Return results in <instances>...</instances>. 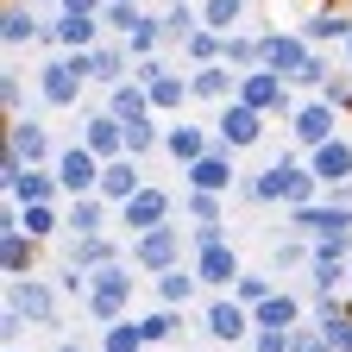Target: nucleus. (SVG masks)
<instances>
[{
    "label": "nucleus",
    "instance_id": "1",
    "mask_svg": "<svg viewBox=\"0 0 352 352\" xmlns=\"http://www.w3.org/2000/svg\"><path fill=\"white\" fill-rule=\"evenodd\" d=\"M189 258L195 252H189V227H183V220H170V227L132 239V271H139V277H164V271H176V264H189Z\"/></svg>",
    "mask_w": 352,
    "mask_h": 352
},
{
    "label": "nucleus",
    "instance_id": "2",
    "mask_svg": "<svg viewBox=\"0 0 352 352\" xmlns=\"http://www.w3.org/2000/svg\"><path fill=\"white\" fill-rule=\"evenodd\" d=\"M132 289H139V283H132V258L126 264H107V271H95V283H88V315H95L101 327H113V321H126L132 315Z\"/></svg>",
    "mask_w": 352,
    "mask_h": 352
},
{
    "label": "nucleus",
    "instance_id": "3",
    "mask_svg": "<svg viewBox=\"0 0 352 352\" xmlns=\"http://www.w3.org/2000/svg\"><path fill=\"white\" fill-rule=\"evenodd\" d=\"M201 333H208L214 346H252V340H258V321H252L245 302H233V296H208V308H201Z\"/></svg>",
    "mask_w": 352,
    "mask_h": 352
},
{
    "label": "nucleus",
    "instance_id": "4",
    "mask_svg": "<svg viewBox=\"0 0 352 352\" xmlns=\"http://www.w3.org/2000/svg\"><path fill=\"white\" fill-rule=\"evenodd\" d=\"M101 176H107V164L88 151L82 139H69V145L57 151V183H63V201H88V195H101Z\"/></svg>",
    "mask_w": 352,
    "mask_h": 352
},
{
    "label": "nucleus",
    "instance_id": "5",
    "mask_svg": "<svg viewBox=\"0 0 352 352\" xmlns=\"http://www.w3.org/2000/svg\"><path fill=\"white\" fill-rule=\"evenodd\" d=\"M239 183H245V176H239V157L233 151H208L195 170H183V195H214V201H227V195H239Z\"/></svg>",
    "mask_w": 352,
    "mask_h": 352
},
{
    "label": "nucleus",
    "instance_id": "6",
    "mask_svg": "<svg viewBox=\"0 0 352 352\" xmlns=\"http://www.w3.org/2000/svg\"><path fill=\"white\" fill-rule=\"evenodd\" d=\"M340 139V113L315 95V101H302L296 113H289V145H296V157H315L321 145H333Z\"/></svg>",
    "mask_w": 352,
    "mask_h": 352
},
{
    "label": "nucleus",
    "instance_id": "7",
    "mask_svg": "<svg viewBox=\"0 0 352 352\" xmlns=\"http://www.w3.org/2000/svg\"><path fill=\"white\" fill-rule=\"evenodd\" d=\"M176 201H183V195H170V189H157V183L139 189V195L120 208V233H126V239H145V233L170 227V220H176Z\"/></svg>",
    "mask_w": 352,
    "mask_h": 352
},
{
    "label": "nucleus",
    "instance_id": "8",
    "mask_svg": "<svg viewBox=\"0 0 352 352\" xmlns=\"http://www.w3.org/2000/svg\"><path fill=\"white\" fill-rule=\"evenodd\" d=\"M7 302L19 308L32 327H57V321H63V296H57L51 277H13V283H7Z\"/></svg>",
    "mask_w": 352,
    "mask_h": 352
},
{
    "label": "nucleus",
    "instance_id": "9",
    "mask_svg": "<svg viewBox=\"0 0 352 352\" xmlns=\"http://www.w3.org/2000/svg\"><path fill=\"white\" fill-rule=\"evenodd\" d=\"M57 139H51V126H44L38 113H25V120H13L7 126V157L13 164H25V170H44V164H57Z\"/></svg>",
    "mask_w": 352,
    "mask_h": 352
},
{
    "label": "nucleus",
    "instance_id": "10",
    "mask_svg": "<svg viewBox=\"0 0 352 352\" xmlns=\"http://www.w3.org/2000/svg\"><path fill=\"white\" fill-rule=\"evenodd\" d=\"M308 63H315V44H308L296 25H289V32H283V25H264V69H277V76L296 88V76H302Z\"/></svg>",
    "mask_w": 352,
    "mask_h": 352
},
{
    "label": "nucleus",
    "instance_id": "11",
    "mask_svg": "<svg viewBox=\"0 0 352 352\" xmlns=\"http://www.w3.org/2000/svg\"><path fill=\"white\" fill-rule=\"evenodd\" d=\"M264 126H271L264 113H252L245 101H233V107H220V113H214V139H220V151L245 157V151H252V145L264 139Z\"/></svg>",
    "mask_w": 352,
    "mask_h": 352
},
{
    "label": "nucleus",
    "instance_id": "12",
    "mask_svg": "<svg viewBox=\"0 0 352 352\" xmlns=\"http://www.w3.org/2000/svg\"><path fill=\"white\" fill-rule=\"evenodd\" d=\"M214 145H220L214 126H195V120H170V126H164V157H170L176 170H195Z\"/></svg>",
    "mask_w": 352,
    "mask_h": 352
},
{
    "label": "nucleus",
    "instance_id": "13",
    "mask_svg": "<svg viewBox=\"0 0 352 352\" xmlns=\"http://www.w3.org/2000/svg\"><path fill=\"white\" fill-rule=\"evenodd\" d=\"M63 264H82L88 277L95 271H107V264H126V239L120 233H88V239H63Z\"/></svg>",
    "mask_w": 352,
    "mask_h": 352
},
{
    "label": "nucleus",
    "instance_id": "14",
    "mask_svg": "<svg viewBox=\"0 0 352 352\" xmlns=\"http://www.w3.org/2000/svg\"><path fill=\"white\" fill-rule=\"evenodd\" d=\"M296 32H302L308 44H315V51H333V44L346 51V44H352V13H346V7H333V0H327V7H308Z\"/></svg>",
    "mask_w": 352,
    "mask_h": 352
},
{
    "label": "nucleus",
    "instance_id": "15",
    "mask_svg": "<svg viewBox=\"0 0 352 352\" xmlns=\"http://www.w3.org/2000/svg\"><path fill=\"white\" fill-rule=\"evenodd\" d=\"M189 264H195L201 289H214V296H233V289H239V277H245V264H239V245H214V252H195Z\"/></svg>",
    "mask_w": 352,
    "mask_h": 352
},
{
    "label": "nucleus",
    "instance_id": "16",
    "mask_svg": "<svg viewBox=\"0 0 352 352\" xmlns=\"http://www.w3.org/2000/svg\"><path fill=\"white\" fill-rule=\"evenodd\" d=\"M38 107H57V113H69V107H82V82L69 76V63L51 51L38 63Z\"/></svg>",
    "mask_w": 352,
    "mask_h": 352
},
{
    "label": "nucleus",
    "instance_id": "17",
    "mask_svg": "<svg viewBox=\"0 0 352 352\" xmlns=\"http://www.w3.org/2000/svg\"><path fill=\"white\" fill-rule=\"evenodd\" d=\"M82 145L95 151L101 164H120V157H126V126H120L107 107H82Z\"/></svg>",
    "mask_w": 352,
    "mask_h": 352
},
{
    "label": "nucleus",
    "instance_id": "18",
    "mask_svg": "<svg viewBox=\"0 0 352 352\" xmlns=\"http://www.w3.org/2000/svg\"><path fill=\"white\" fill-rule=\"evenodd\" d=\"M101 44H107V25H101V19H76V13H57V19H51V51H57V57L101 51Z\"/></svg>",
    "mask_w": 352,
    "mask_h": 352
},
{
    "label": "nucleus",
    "instance_id": "19",
    "mask_svg": "<svg viewBox=\"0 0 352 352\" xmlns=\"http://www.w3.org/2000/svg\"><path fill=\"white\" fill-rule=\"evenodd\" d=\"M0 44H7V51H25V44H51V25H44V13H32L25 0H7V13H0Z\"/></svg>",
    "mask_w": 352,
    "mask_h": 352
},
{
    "label": "nucleus",
    "instance_id": "20",
    "mask_svg": "<svg viewBox=\"0 0 352 352\" xmlns=\"http://www.w3.org/2000/svg\"><path fill=\"white\" fill-rule=\"evenodd\" d=\"M195 296H201V277H195V264H176V271H164V277H151V308H195Z\"/></svg>",
    "mask_w": 352,
    "mask_h": 352
},
{
    "label": "nucleus",
    "instance_id": "21",
    "mask_svg": "<svg viewBox=\"0 0 352 352\" xmlns=\"http://www.w3.org/2000/svg\"><path fill=\"white\" fill-rule=\"evenodd\" d=\"M302 315H308V308H302V296H296V289H277L264 308H252L258 333H296V327H302Z\"/></svg>",
    "mask_w": 352,
    "mask_h": 352
},
{
    "label": "nucleus",
    "instance_id": "22",
    "mask_svg": "<svg viewBox=\"0 0 352 352\" xmlns=\"http://www.w3.org/2000/svg\"><path fill=\"white\" fill-rule=\"evenodd\" d=\"M139 189H151L145 183V170H139V157H120V164H107V176H101V201L120 214L132 195H139Z\"/></svg>",
    "mask_w": 352,
    "mask_h": 352
},
{
    "label": "nucleus",
    "instance_id": "23",
    "mask_svg": "<svg viewBox=\"0 0 352 352\" xmlns=\"http://www.w3.org/2000/svg\"><path fill=\"white\" fill-rule=\"evenodd\" d=\"M308 170L321 176V189H340V183H352V139H333V145H321L315 157H308Z\"/></svg>",
    "mask_w": 352,
    "mask_h": 352
},
{
    "label": "nucleus",
    "instance_id": "24",
    "mask_svg": "<svg viewBox=\"0 0 352 352\" xmlns=\"http://www.w3.org/2000/svg\"><path fill=\"white\" fill-rule=\"evenodd\" d=\"M0 271L13 277H38V239L32 233H0Z\"/></svg>",
    "mask_w": 352,
    "mask_h": 352
},
{
    "label": "nucleus",
    "instance_id": "25",
    "mask_svg": "<svg viewBox=\"0 0 352 352\" xmlns=\"http://www.w3.org/2000/svg\"><path fill=\"white\" fill-rule=\"evenodd\" d=\"M63 214H69V233H76V239H88V233H113V220H120V214H113L101 195H88V201H69Z\"/></svg>",
    "mask_w": 352,
    "mask_h": 352
},
{
    "label": "nucleus",
    "instance_id": "26",
    "mask_svg": "<svg viewBox=\"0 0 352 352\" xmlns=\"http://www.w3.org/2000/svg\"><path fill=\"white\" fill-rule=\"evenodd\" d=\"M245 13H252V0H201V25L220 32V38L245 32Z\"/></svg>",
    "mask_w": 352,
    "mask_h": 352
},
{
    "label": "nucleus",
    "instance_id": "27",
    "mask_svg": "<svg viewBox=\"0 0 352 352\" xmlns=\"http://www.w3.org/2000/svg\"><path fill=\"white\" fill-rule=\"evenodd\" d=\"M120 126H132V120H145L151 113V95H145V88L139 82H120V88H107V101H101Z\"/></svg>",
    "mask_w": 352,
    "mask_h": 352
},
{
    "label": "nucleus",
    "instance_id": "28",
    "mask_svg": "<svg viewBox=\"0 0 352 352\" xmlns=\"http://www.w3.org/2000/svg\"><path fill=\"white\" fill-rule=\"evenodd\" d=\"M195 32H201V7H195V0H170V7H164V38L183 51Z\"/></svg>",
    "mask_w": 352,
    "mask_h": 352
},
{
    "label": "nucleus",
    "instance_id": "29",
    "mask_svg": "<svg viewBox=\"0 0 352 352\" xmlns=\"http://www.w3.org/2000/svg\"><path fill=\"white\" fill-rule=\"evenodd\" d=\"M302 264H315V245H308V239H296V233L271 239V277H283V271H302Z\"/></svg>",
    "mask_w": 352,
    "mask_h": 352
},
{
    "label": "nucleus",
    "instance_id": "30",
    "mask_svg": "<svg viewBox=\"0 0 352 352\" xmlns=\"http://www.w3.org/2000/svg\"><path fill=\"white\" fill-rule=\"evenodd\" d=\"M95 352H151V346H145V327H139V315H126V321L101 327V346H95Z\"/></svg>",
    "mask_w": 352,
    "mask_h": 352
},
{
    "label": "nucleus",
    "instance_id": "31",
    "mask_svg": "<svg viewBox=\"0 0 352 352\" xmlns=\"http://www.w3.org/2000/svg\"><path fill=\"white\" fill-rule=\"evenodd\" d=\"M176 214H183V227H227V201H214V195H183Z\"/></svg>",
    "mask_w": 352,
    "mask_h": 352
},
{
    "label": "nucleus",
    "instance_id": "32",
    "mask_svg": "<svg viewBox=\"0 0 352 352\" xmlns=\"http://www.w3.org/2000/svg\"><path fill=\"white\" fill-rule=\"evenodd\" d=\"M139 327H145V346H170L176 333H183V308H145Z\"/></svg>",
    "mask_w": 352,
    "mask_h": 352
},
{
    "label": "nucleus",
    "instance_id": "33",
    "mask_svg": "<svg viewBox=\"0 0 352 352\" xmlns=\"http://www.w3.org/2000/svg\"><path fill=\"white\" fill-rule=\"evenodd\" d=\"M151 151H164V126H157V113H145V120L126 126V157H151Z\"/></svg>",
    "mask_w": 352,
    "mask_h": 352
},
{
    "label": "nucleus",
    "instance_id": "34",
    "mask_svg": "<svg viewBox=\"0 0 352 352\" xmlns=\"http://www.w3.org/2000/svg\"><path fill=\"white\" fill-rule=\"evenodd\" d=\"M277 289H283V283H277L271 271H245V277H239V289H233V302H245V308H264Z\"/></svg>",
    "mask_w": 352,
    "mask_h": 352
},
{
    "label": "nucleus",
    "instance_id": "35",
    "mask_svg": "<svg viewBox=\"0 0 352 352\" xmlns=\"http://www.w3.org/2000/svg\"><path fill=\"white\" fill-rule=\"evenodd\" d=\"M51 283H57V296H69V302H88V283H95V277H88L82 264H57V277H51Z\"/></svg>",
    "mask_w": 352,
    "mask_h": 352
},
{
    "label": "nucleus",
    "instance_id": "36",
    "mask_svg": "<svg viewBox=\"0 0 352 352\" xmlns=\"http://www.w3.org/2000/svg\"><path fill=\"white\" fill-rule=\"evenodd\" d=\"M0 101H7L13 120H25V76L19 69H0Z\"/></svg>",
    "mask_w": 352,
    "mask_h": 352
},
{
    "label": "nucleus",
    "instance_id": "37",
    "mask_svg": "<svg viewBox=\"0 0 352 352\" xmlns=\"http://www.w3.org/2000/svg\"><path fill=\"white\" fill-rule=\"evenodd\" d=\"M25 327H32V321L19 315V308H13V302H7V308H0V340H7V346H19V340H25Z\"/></svg>",
    "mask_w": 352,
    "mask_h": 352
},
{
    "label": "nucleus",
    "instance_id": "38",
    "mask_svg": "<svg viewBox=\"0 0 352 352\" xmlns=\"http://www.w3.org/2000/svg\"><path fill=\"white\" fill-rule=\"evenodd\" d=\"M63 63H69V76H76L82 88H88V82H101V76H95V51H76V57H63Z\"/></svg>",
    "mask_w": 352,
    "mask_h": 352
},
{
    "label": "nucleus",
    "instance_id": "39",
    "mask_svg": "<svg viewBox=\"0 0 352 352\" xmlns=\"http://www.w3.org/2000/svg\"><path fill=\"white\" fill-rule=\"evenodd\" d=\"M252 352H296V333H258Z\"/></svg>",
    "mask_w": 352,
    "mask_h": 352
},
{
    "label": "nucleus",
    "instance_id": "40",
    "mask_svg": "<svg viewBox=\"0 0 352 352\" xmlns=\"http://www.w3.org/2000/svg\"><path fill=\"white\" fill-rule=\"evenodd\" d=\"M32 13H63V0H25Z\"/></svg>",
    "mask_w": 352,
    "mask_h": 352
},
{
    "label": "nucleus",
    "instance_id": "41",
    "mask_svg": "<svg viewBox=\"0 0 352 352\" xmlns=\"http://www.w3.org/2000/svg\"><path fill=\"white\" fill-rule=\"evenodd\" d=\"M51 352H95V346H82V340H57Z\"/></svg>",
    "mask_w": 352,
    "mask_h": 352
},
{
    "label": "nucleus",
    "instance_id": "42",
    "mask_svg": "<svg viewBox=\"0 0 352 352\" xmlns=\"http://www.w3.org/2000/svg\"><path fill=\"white\" fill-rule=\"evenodd\" d=\"M113 7H145V0H113Z\"/></svg>",
    "mask_w": 352,
    "mask_h": 352
},
{
    "label": "nucleus",
    "instance_id": "43",
    "mask_svg": "<svg viewBox=\"0 0 352 352\" xmlns=\"http://www.w3.org/2000/svg\"><path fill=\"white\" fill-rule=\"evenodd\" d=\"M346 63H352V44H346Z\"/></svg>",
    "mask_w": 352,
    "mask_h": 352
},
{
    "label": "nucleus",
    "instance_id": "44",
    "mask_svg": "<svg viewBox=\"0 0 352 352\" xmlns=\"http://www.w3.org/2000/svg\"><path fill=\"white\" fill-rule=\"evenodd\" d=\"M7 352H25V346H7Z\"/></svg>",
    "mask_w": 352,
    "mask_h": 352
},
{
    "label": "nucleus",
    "instance_id": "45",
    "mask_svg": "<svg viewBox=\"0 0 352 352\" xmlns=\"http://www.w3.org/2000/svg\"><path fill=\"white\" fill-rule=\"evenodd\" d=\"M195 7H201V0H195Z\"/></svg>",
    "mask_w": 352,
    "mask_h": 352
}]
</instances>
